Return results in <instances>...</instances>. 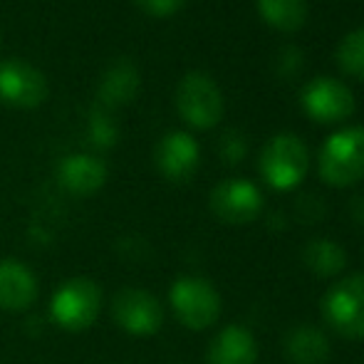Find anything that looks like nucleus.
<instances>
[{"label": "nucleus", "mask_w": 364, "mask_h": 364, "mask_svg": "<svg viewBox=\"0 0 364 364\" xmlns=\"http://www.w3.org/2000/svg\"><path fill=\"white\" fill-rule=\"evenodd\" d=\"M302 50L295 48V45H288L278 53V60H275V70H278L280 77H295L302 70Z\"/></svg>", "instance_id": "4be33fe9"}, {"label": "nucleus", "mask_w": 364, "mask_h": 364, "mask_svg": "<svg viewBox=\"0 0 364 364\" xmlns=\"http://www.w3.org/2000/svg\"><path fill=\"white\" fill-rule=\"evenodd\" d=\"M330 352V340L317 327H295L285 340V355L295 364H325Z\"/></svg>", "instance_id": "dca6fc26"}, {"label": "nucleus", "mask_w": 364, "mask_h": 364, "mask_svg": "<svg viewBox=\"0 0 364 364\" xmlns=\"http://www.w3.org/2000/svg\"><path fill=\"white\" fill-rule=\"evenodd\" d=\"M300 105L312 122L320 124H337L352 117L355 112V95L345 82L335 77H315L300 92Z\"/></svg>", "instance_id": "0eeeda50"}, {"label": "nucleus", "mask_w": 364, "mask_h": 364, "mask_svg": "<svg viewBox=\"0 0 364 364\" xmlns=\"http://www.w3.org/2000/svg\"><path fill=\"white\" fill-rule=\"evenodd\" d=\"M310 168V154L300 136L290 132L275 134L260 154V173L275 191H290L300 186Z\"/></svg>", "instance_id": "f03ea898"}, {"label": "nucleus", "mask_w": 364, "mask_h": 364, "mask_svg": "<svg viewBox=\"0 0 364 364\" xmlns=\"http://www.w3.org/2000/svg\"><path fill=\"white\" fill-rule=\"evenodd\" d=\"M208 203L223 223L245 225L263 211V193L258 191L255 183L245 181V178H228L213 188Z\"/></svg>", "instance_id": "1a4fd4ad"}, {"label": "nucleus", "mask_w": 364, "mask_h": 364, "mask_svg": "<svg viewBox=\"0 0 364 364\" xmlns=\"http://www.w3.org/2000/svg\"><path fill=\"white\" fill-rule=\"evenodd\" d=\"M0 97L15 107H33L43 105L48 97V80L38 68L20 60H8L0 65Z\"/></svg>", "instance_id": "9d476101"}, {"label": "nucleus", "mask_w": 364, "mask_h": 364, "mask_svg": "<svg viewBox=\"0 0 364 364\" xmlns=\"http://www.w3.org/2000/svg\"><path fill=\"white\" fill-rule=\"evenodd\" d=\"M112 317L124 332L134 337L156 335L164 325V307L149 290L124 288L112 300Z\"/></svg>", "instance_id": "6e6552de"}, {"label": "nucleus", "mask_w": 364, "mask_h": 364, "mask_svg": "<svg viewBox=\"0 0 364 364\" xmlns=\"http://www.w3.org/2000/svg\"><path fill=\"white\" fill-rule=\"evenodd\" d=\"M102 310V288L92 278L77 275L55 290L50 300V315L63 330L82 332L97 322Z\"/></svg>", "instance_id": "7ed1b4c3"}, {"label": "nucleus", "mask_w": 364, "mask_h": 364, "mask_svg": "<svg viewBox=\"0 0 364 364\" xmlns=\"http://www.w3.org/2000/svg\"><path fill=\"white\" fill-rule=\"evenodd\" d=\"M151 18H171L183 8V0H136Z\"/></svg>", "instance_id": "5701e85b"}, {"label": "nucleus", "mask_w": 364, "mask_h": 364, "mask_svg": "<svg viewBox=\"0 0 364 364\" xmlns=\"http://www.w3.org/2000/svg\"><path fill=\"white\" fill-rule=\"evenodd\" d=\"M139 87H141V77L136 65L124 58L114 60L100 77L97 100H100L102 107H119L134 100Z\"/></svg>", "instance_id": "2eb2a0df"}, {"label": "nucleus", "mask_w": 364, "mask_h": 364, "mask_svg": "<svg viewBox=\"0 0 364 364\" xmlns=\"http://www.w3.org/2000/svg\"><path fill=\"white\" fill-rule=\"evenodd\" d=\"M322 317L347 340L364 337V275H350L335 283L322 297Z\"/></svg>", "instance_id": "423d86ee"}, {"label": "nucleus", "mask_w": 364, "mask_h": 364, "mask_svg": "<svg viewBox=\"0 0 364 364\" xmlns=\"http://www.w3.org/2000/svg\"><path fill=\"white\" fill-rule=\"evenodd\" d=\"M302 260H305V265L312 273L322 275V278H332V275H337L345 268L347 255H345V250H342V245H337L335 240L317 238L305 245Z\"/></svg>", "instance_id": "a211bd4d"}, {"label": "nucleus", "mask_w": 364, "mask_h": 364, "mask_svg": "<svg viewBox=\"0 0 364 364\" xmlns=\"http://www.w3.org/2000/svg\"><path fill=\"white\" fill-rule=\"evenodd\" d=\"M320 176L335 188L364 178V127H345L325 139L320 149Z\"/></svg>", "instance_id": "f257e3e1"}, {"label": "nucleus", "mask_w": 364, "mask_h": 364, "mask_svg": "<svg viewBox=\"0 0 364 364\" xmlns=\"http://www.w3.org/2000/svg\"><path fill=\"white\" fill-rule=\"evenodd\" d=\"M335 58L342 73L364 82V25L355 28L340 40Z\"/></svg>", "instance_id": "6ab92c4d"}, {"label": "nucleus", "mask_w": 364, "mask_h": 364, "mask_svg": "<svg viewBox=\"0 0 364 364\" xmlns=\"http://www.w3.org/2000/svg\"><path fill=\"white\" fill-rule=\"evenodd\" d=\"M173 315L188 330H206L220 315V295L208 280L183 275L168 290Z\"/></svg>", "instance_id": "39448f33"}, {"label": "nucleus", "mask_w": 364, "mask_h": 364, "mask_svg": "<svg viewBox=\"0 0 364 364\" xmlns=\"http://www.w3.org/2000/svg\"><path fill=\"white\" fill-rule=\"evenodd\" d=\"M265 25L280 33H295L307 23V0H255Z\"/></svg>", "instance_id": "f3484780"}, {"label": "nucleus", "mask_w": 364, "mask_h": 364, "mask_svg": "<svg viewBox=\"0 0 364 364\" xmlns=\"http://www.w3.org/2000/svg\"><path fill=\"white\" fill-rule=\"evenodd\" d=\"M87 136H90L92 146L97 149H109L117 144V124L109 117L107 109H95L90 112V122H87Z\"/></svg>", "instance_id": "aec40b11"}, {"label": "nucleus", "mask_w": 364, "mask_h": 364, "mask_svg": "<svg viewBox=\"0 0 364 364\" xmlns=\"http://www.w3.org/2000/svg\"><path fill=\"white\" fill-rule=\"evenodd\" d=\"M201 161L198 141L186 132H168L156 146V166L168 181L183 183L193 178Z\"/></svg>", "instance_id": "9b49d317"}, {"label": "nucleus", "mask_w": 364, "mask_h": 364, "mask_svg": "<svg viewBox=\"0 0 364 364\" xmlns=\"http://www.w3.org/2000/svg\"><path fill=\"white\" fill-rule=\"evenodd\" d=\"M258 345L245 327L228 325L213 337L206 352V364H255Z\"/></svg>", "instance_id": "4468645a"}, {"label": "nucleus", "mask_w": 364, "mask_h": 364, "mask_svg": "<svg viewBox=\"0 0 364 364\" xmlns=\"http://www.w3.org/2000/svg\"><path fill=\"white\" fill-rule=\"evenodd\" d=\"M38 300V280L33 270L15 258L0 260V310L23 312Z\"/></svg>", "instance_id": "f8f14e48"}, {"label": "nucleus", "mask_w": 364, "mask_h": 364, "mask_svg": "<svg viewBox=\"0 0 364 364\" xmlns=\"http://www.w3.org/2000/svg\"><path fill=\"white\" fill-rule=\"evenodd\" d=\"M58 181L75 196H92L107 181V166L102 159L87 156V154H73L65 156L58 166Z\"/></svg>", "instance_id": "ddd939ff"}, {"label": "nucleus", "mask_w": 364, "mask_h": 364, "mask_svg": "<svg viewBox=\"0 0 364 364\" xmlns=\"http://www.w3.org/2000/svg\"><path fill=\"white\" fill-rule=\"evenodd\" d=\"M176 109L193 129H211L223 119L220 87L206 73H188L176 87Z\"/></svg>", "instance_id": "20e7f679"}, {"label": "nucleus", "mask_w": 364, "mask_h": 364, "mask_svg": "<svg viewBox=\"0 0 364 364\" xmlns=\"http://www.w3.org/2000/svg\"><path fill=\"white\" fill-rule=\"evenodd\" d=\"M218 151H220V159L225 164H238L243 161L245 151H248V144H245V136L240 132L230 129L220 136V144H218Z\"/></svg>", "instance_id": "412c9836"}]
</instances>
